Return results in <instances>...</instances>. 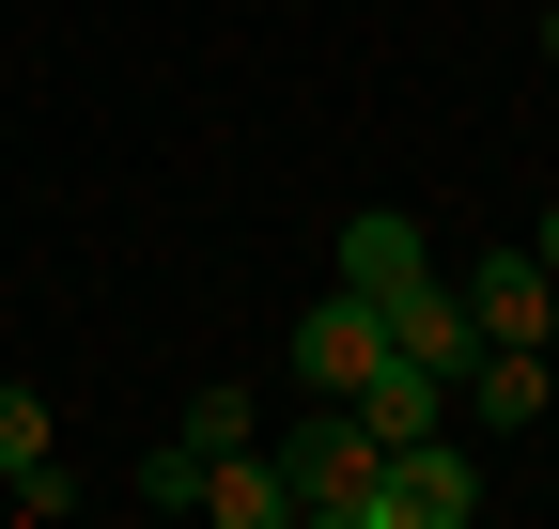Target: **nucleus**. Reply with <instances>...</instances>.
<instances>
[{
    "label": "nucleus",
    "mask_w": 559,
    "mask_h": 529,
    "mask_svg": "<svg viewBox=\"0 0 559 529\" xmlns=\"http://www.w3.org/2000/svg\"><path fill=\"white\" fill-rule=\"evenodd\" d=\"M202 468H218V451H187V436L140 451V498H156V514H202Z\"/></svg>",
    "instance_id": "nucleus-11"
},
{
    "label": "nucleus",
    "mask_w": 559,
    "mask_h": 529,
    "mask_svg": "<svg viewBox=\"0 0 559 529\" xmlns=\"http://www.w3.org/2000/svg\"><path fill=\"white\" fill-rule=\"evenodd\" d=\"M451 405H481V436H528V421L559 405V374H544V343H481Z\"/></svg>",
    "instance_id": "nucleus-6"
},
{
    "label": "nucleus",
    "mask_w": 559,
    "mask_h": 529,
    "mask_svg": "<svg viewBox=\"0 0 559 529\" xmlns=\"http://www.w3.org/2000/svg\"><path fill=\"white\" fill-rule=\"evenodd\" d=\"M419 264H436V234H419L404 203H358V219H342V281H358V296H404Z\"/></svg>",
    "instance_id": "nucleus-7"
},
{
    "label": "nucleus",
    "mask_w": 559,
    "mask_h": 529,
    "mask_svg": "<svg viewBox=\"0 0 559 529\" xmlns=\"http://www.w3.org/2000/svg\"><path fill=\"white\" fill-rule=\"evenodd\" d=\"M280 483H296V529H373V483H389V436L358 405H326L280 436Z\"/></svg>",
    "instance_id": "nucleus-1"
},
{
    "label": "nucleus",
    "mask_w": 559,
    "mask_h": 529,
    "mask_svg": "<svg viewBox=\"0 0 559 529\" xmlns=\"http://www.w3.org/2000/svg\"><path fill=\"white\" fill-rule=\"evenodd\" d=\"M373 311H389V358H419L436 389H466L481 327H466V281H451V264H419V281H404V296H373Z\"/></svg>",
    "instance_id": "nucleus-4"
},
{
    "label": "nucleus",
    "mask_w": 559,
    "mask_h": 529,
    "mask_svg": "<svg viewBox=\"0 0 559 529\" xmlns=\"http://www.w3.org/2000/svg\"><path fill=\"white\" fill-rule=\"evenodd\" d=\"M47 451H62V436H47V389H32V374H0V483L47 468Z\"/></svg>",
    "instance_id": "nucleus-9"
},
{
    "label": "nucleus",
    "mask_w": 559,
    "mask_h": 529,
    "mask_svg": "<svg viewBox=\"0 0 559 529\" xmlns=\"http://www.w3.org/2000/svg\"><path fill=\"white\" fill-rule=\"evenodd\" d=\"M171 436H187V451H249L264 421H249V389L218 374V389H187V421H171Z\"/></svg>",
    "instance_id": "nucleus-10"
},
{
    "label": "nucleus",
    "mask_w": 559,
    "mask_h": 529,
    "mask_svg": "<svg viewBox=\"0 0 559 529\" xmlns=\"http://www.w3.org/2000/svg\"><path fill=\"white\" fill-rule=\"evenodd\" d=\"M528 249H544V264H559V203H544V219H528Z\"/></svg>",
    "instance_id": "nucleus-12"
},
{
    "label": "nucleus",
    "mask_w": 559,
    "mask_h": 529,
    "mask_svg": "<svg viewBox=\"0 0 559 529\" xmlns=\"http://www.w3.org/2000/svg\"><path fill=\"white\" fill-rule=\"evenodd\" d=\"M481 514V468H466V436L436 421V436H404L389 451V483H373V529H466Z\"/></svg>",
    "instance_id": "nucleus-2"
},
{
    "label": "nucleus",
    "mask_w": 559,
    "mask_h": 529,
    "mask_svg": "<svg viewBox=\"0 0 559 529\" xmlns=\"http://www.w3.org/2000/svg\"><path fill=\"white\" fill-rule=\"evenodd\" d=\"M451 281H466V327H481V343H544V327H559V264L544 249H466Z\"/></svg>",
    "instance_id": "nucleus-3"
},
{
    "label": "nucleus",
    "mask_w": 559,
    "mask_h": 529,
    "mask_svg": "<svg viewBox=\"0 0 559 529\" xmlns=\"http://www.w3.org/2000/svg\"><path fill=\"white\" fill-rule=\"evenodd\" d=\"M373 358H389V311H373L358 281H326V296L296 311V374H311V405H342V389H358Z\"/></svg>",
    "instance_id": "nucleus-5"
},
{
    "label": "nucleus",
    "mask_w": 559,
    "mask_h": 529,
    "mask_svg": "<svg viewBox=\"0 0 559 529\" xmlns=\"http://www.w3.org/2000/svg\"><path fill=\"white\" fill-rule=\"evenodd\" d=\"M544 62H559V0H544Z\"/></svg>",
    "instance_id": "nucleus-13"
},
{
    "label": "nucleus",
    "mask_w": 559,
    "mask_h": 529,
    "mask_svg": "<svg viewBox=\"0 0 559 529\" xmlns=\"http://www.w3.org/2000/svg\"><path fill=\"white\" fill-rule=\"evenodd\" d=\"M342 405H358V421H373V436L404 451V436H436V421H451V389H436V374H419V358H373L358 389H342Z\"/></svg>",
    "instance_id": "nucleus-8"
}]
</instances>
